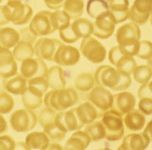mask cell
Here are the masks:
<instances>
[{
	"label": "cell",
	"mask_w": 152,
	"mask_h": 150,
	"mask_svg": "<svg viewBox=\"0 0 152 150\" xmlns=\"http://www.w3.org/2000/svg\"><path fill=\"white\" fill-rule=\"evenodd\" d=\"M97 85L110 89L114 91H123L129 88L132 80L130 75L117 71L109 65L98 66L95 72Z\"/></svg>",
	"instance_id": "cell-1"
},
{
	"label": "cell",
	"mask_w": 152,
	"mask_h": 150,
	"mask_svg": "<svg viewBox=\"0 0 152 150\" xmlns=\"http://www.w3.org/2000/svg\"><path fill=\"white\" fill-rule=\"evenodd\" d=\"M37 120L50 142H59L65 138L67 131L61 123L60 112L46 106L40 111Z\"/></svg>",
	"instance_id": "cell-2"
},
{
	"label": "cell",
	"mask_w": 152,
	"mask_h": 150,
	"mask_svg": "<svg viewBox=\"0 0 152 150\" xmlns=\"http://www.w3.org/2000/svg\"><path fill=\"white\" fill-rule=\"evenodd\" d=\"M79 100V95L73 88L51 89L44 97L45 106L58 112L67 110L76 105Z\"/></svg>",
	"instance_id": "cell-3"
},
{
	"label": "cell",
	"mask_w": 152,
	"mask_h": 150,
	"mask_svg": "<svg viewBox=\"0 0 152 150\" xmlns=\"http://www.w3.org/2000/svg\"><path fill=\"white\" fill-rule=\"evenodd\" d=\"M27 84V88L21 95V100L26 109L35 110L44 102V95L49 88L47 74L28 80Z\"/></svg>",
	"instance_id": "cell-4"
},
{
	"label": "cell",
	"mask_w": 152,
	"mask_h": 150,
	"mask_svg": "<svg viewBox=\"0 0 152 150\" xmlns=\"http://www.w3.org/2000/svg\"><path fill=\"white\" fill-rule=\"evenodd\" d=\"M93 23L85 18H79L58 29L61 40L66 44L75 43L81 38L92 35Z\"/></svg>",
	"instance_id": "cell-5"
},
{
	"label": "cell",
	"mask_w": 152,
	"mask_h": 150,
	"mask_svg": "<svg viewBox=\"0 0 152 150\" xmlns=\"http://www.w3.org/2000/svg\"><path fill=\"white\" fill-rule=\"evenodd\" d=\"M141 38V31L139 26L133 22L126 23L116 30L115 40L119 45L135 56L139 42Z\"/></svg>",
	"instance_id": "cell-6"
},
{
	"label": "cell",
	"mask_w": 152,
	"mask_h": 150,
	"mask_svg": "<svg viewBox=\"0 0 152 150\" xmlns=\"http://www.w3.org/2000/svg\"><path fill=\"white\" fill-rule=\"evenodd\" d=\"M29 27L37 37L51 35L58 30L54 12L46 10L36 13L30 21Z\"/></svg>",
	"instance_id": "cell-7"
},
{
	"label": "cell",
	"mask_w": 152,
	"mask_h": 150,
	"mask_svg": "<svg viewBox=\"0 0 152 150\" xmlns=\"http://www.w3.org/2000/svg\"><path fill=\"white\" fill-rule=\"evenodd\" d=\"M106 131L105 138L109 141H116L124 135V124L123 116L115 111H106L101 118Z\"/></svg>",
	"instance_id": "cell-8"
},
{
	"label": "cell",
	"mask_w": 152,
	"mask_h": 150,
	"mask_svg": "<svg viewBox=\"0 0 152 150\" xmlns=\"http://www.w3.org/2000/svg\"><path fill=\"white\" fill-rule=\"evenodd\" d=\"M108 59L116 70L127 74H133L137 67L134 57L120 45L112 47L109 52Z\"/></svg>",
	"instance_id": "cell-9"
},
{
	"label": "cell",
	"mask_w": 152,
	"mask_h": 150,
	"mask_svg": "<svg viewBox=\"0 0 152 150\" xmlns=\"http://www.w3.org/2000/svg\"><path fill=\"white\" fill-rule=\"evenodd\" d=\"M33 111L26 108L14 111L9 119L12 129L18 133H27L32 130L38 121L37 117Z\"/></svg>",
	"instance_id": "cell-10"
},
{
	"label": "cell",
	"mask_w": 152,
	"mask_h": 150,
	"mask_svg": "<svg viewBox=\"0 0 152 150\" xmlns=\"http://www.w3.org/2000/svg\"><path fill=\"white\" fill-rule=\"evenodd\" d=\"M80 52L84 57L94 64L104 62L107 57V49L104 45L92 36L83 38L80 46Z\"/></svg>",
	"instance_id": "cell-11"
},
{
	"label": "cell",
	"mask_w": 152,
	"mask_h": 150,
	"mask_svg": "<svg viewBox=\"0 0 152 150\" xmlns=\"http://www.w3.org/2000/svg\"><path fill=\"white\" fill-rule=\"evenodd\" d=\"M85 97L93 104L103 114L110 110L113 95L105 87L99 85H96L87 93Z\"/></svg>",
	"instance_id": "cell-12"
},
{
	"label": "cell",
	"mask_w": 152,
	"mask_h": 150,
	"mask_svg": "<svg viewBox=\"0 0 152 150\" xmlns=\"http://www.w3.org/2000/svg\"><path fill=\"white\" fill-rule=\"evenodd\" d=\"M49 68L44 60L39 57L28 58L21 62L20 74L27 80L46 75Z\"/></svg>",
	"instance_id": "cell-13"
},
{
	"label": "cell",
	"mask_w": 152,
	"mask_h": 150,
	"mask_svg": "<svg viewBox=\"0 0 152 150\" xmlns=\"http://www.w3.org/2000/svg\"><path fill=\"white\" fill-rule=\"evenodd\" d=\"M152 12V0H135L129 8L128 19L139 26L148 22Z\"/></svg>",
	"instance_id": "cell-14"
},
{
	"label": "cell",
	"mask_w": 152,
	"mask_h": 150,
	"mask_svg": "<svg viewBox=\"0 0 152 150\" xmlns=\"http://www.w3.org/2000/svg\"><path fill=\"white\" fill-rule=\"evenodd\" d=\"M62 42L55 38L42 37L34 45L35 56L49 62H53L54 56Z\"/></svg>",
	"instance_id": "cell-15"
},
{
	"label": "cell",
	"mask_w": 152,
	"mask_h": 150,
	"mask_svg": "<svg viewBox=\"0 0 152 150\" xmlns=\"http://www.w3.org/2000/svg\"><path fill=\"white\" fill-rule=\"evenodd\" d=\"M80 57V52L77 49L63 43L57 49L53 62L61 66H73L79 62Z\"/></svg>",
	"instance_id": "cell-16"
},
{
	"label": "cell",
	"mask_w": 152,
	"mask_h": 150,
	"mask_svg": "<svg viewBox=\"0 0 152 150\" xmlns=\"http://www.w3.org/2000/svg\"><path fill=\"white\" fill-rule=\"evenodd\" d=\"M11 9L10 22L15 25L23 26L31 21L33 9L28 4L23 2H7Z\"/></svg>",
	"instance_id": "cell-17"
},
{
	"label": "cell",
	"mask_w": 152,
	"mask_h": 150,
	"mask_svg": "<svg viewBox=\"0 0 152 150\" xmlns=\"http://www.w3.org/2000/svg\"><path fill=\"white\" fill-rule=\"evenodd\" d=\"M115 23L113 21L110 12L96 18L93 23L92 35L102 40H106L114 33Z\"/></svg>",
	"instance_id": "cell-18"
},
{
	"label": "cell",
	"mask_w": 152,
	"mask_h": 150,
	"mask_svg": "<svg viewBox=\"0 0 152 150\" xmlns=\"http://www.w3.org/2000/svg\"><path fill=\"white\" fill-rule=\"evenodd\" d=\"M136 105V99L130 92H123L113 95L111 110L115 111L123 116L134 109Z\"/></svg>",
	"instance_id": "cell-19"
},
{
	"label": "cell",
	"mask_w": 152,
	"mask_h": 150,
	"mask_svg": "<svg viewBox=\"0 0 152 150\" xmlns=\"http://www.w3.org/2000/svg\"><path fill=\"white\" fill-rule=\"evenodd\" d=\"M18 64L12 52L0 48V77L5 79L18 73Z\"/></svg>",
	"instance_id": "cell-20"
},
{
	"label": "cell",
	"mask_w": 152,
	"mask_h": 150,
	"mask_svg": "<svg viewBox=\"0 0 152 150\" xmlns=\"http://www.w3.org/2000/svg\"><path fill=\"white\" fill-rule=\"evenodd\" d=\"M150 140L143 133H132L123 138L118 150H143L147 149Z\"/></svg>",
	"instance_id": "cell-21"
},
{
	"label": "cell",
	"mask_w": 152,
	"mask_h": 150,
	"mask_svg": "<svg viewBox=\"0 0 152 150\" xmlns=\"http://www.w3.org/2000/svg\"><path fill=\"white\" fill-rule=\"evenodd\" d=\"M75 109L78 119L83 126L101 118L103 115L94 104L88 100L81 103Z\"/></svg>",
	"instance_id": "cell-22"
},
{
	"label": "cell",
	"mask_w": 152,
	"mask_h": 150,
	"mask_svg": "<svg viewBox=\"0 0 152 150\" xmlns=\"http://www.w3.org/2000/svg\"><path fill=\"white\" fill-rule=\"evenodd\" d=\"M109 3L110 14L116 25L128 19L129 0H112Z\"/></svg>",
	"instance_id": "cell-23"
},
{
	"label": "cell",
	"mask_w": 152,
	"mask_h": 150,
	"mask_svg": "<svg viewBox=\"0 0 152 150\" xmlns=\"http://www.w3.org/2000/svg\"><path fill=\"white\" fill-rule=\"evenodd\" d=\"M27 81L21 74H16L3 79L5 90L14 95H22L27 87Z\"/></svg>",
	"instance_id": "cell-24"
},
{
	"label": "cell",
	"mask_w": 152,
	"mask_h": 150,
	"mask_svg": "<svg viewBox=\"0 0 152 150\" xmlns=\"http://www.w3.org/2000/svg\"><path fill=\"white\" fill-rule=\"evenodd\" d=\"M91 140L84 131L77 130L66 141L64 150H84L89 145Z\"/></svg>",
	"instance_id": "cell-25"
},
{
	"label": "cell",
	"mask_w": 152,
	"mask_h": 150,
	"mask_svg": "<svg viewBox=\"0 0 152 150\" xmlns=\"http://www.w3.org/2000/svg\"><path fill=\"white\" fill-rule=\"evenodd\" d=\"M47 82L49 88L51 89L66 88V79L63 68L58 65L49 68L47 74Z\"/></svg>",
	"instance_id": "cell-26"
},
{
	"label": "cell",
	"mask_w": 152,
	"mask_h": 150,
	"mask_svg": "<svg viewBox=\"0 0 152 150\" xmlns=\"http://www.w3.org/2000/svg\"><path fill=\"white\" fill-rule=\"evenodd\" d=\"M123 120L126 128L132 131L142 130L146 123L145 115L140 110L134 109L124 115Z\"/></svg>",
	"instance_id": "cell-27"
},
{
	"label": "cell",
	"mask_w": 152,
	"mask_h": 150,
	"mask_svg": "<svg viewBox=\"0 0 152 150\" xmlns=\"http://www.w3.org/2000/svg\"><path fill=\"white\" fill-rule=\"evenodd\" d=\"M25 141L28 150H46L49 145L50 140L44 131H36L28 133Z\"/></svg>",
	"instance_id": "cell-28"
},
{
	"label": "cell",
	"mask_w": 152,
	"mask_h": 150,
	"mask_svg": "<svg viewBox=\"0 0 152 150\" xmlns=\"http://www.w3.org/2000/svg\"><path fill=\"white\" fill-rule=\"evenodd\" d=\"M19 42L18 31L10 27L0 28V48L10 49L14 48Z\"/></svg>",
	"instance_id": "cell-29"
},
{
	"label": "cell",
	"mask_w": 152,
	"mask_h": 150,
	"mask_svg": "<svg viewBox=\"0 0 152 150\" xmlns=\"http://www.w3.org/2000/svg\"><path fill=\"white\" fill-rule=\"evenodd\" d=\"M60 118L61 124L67 132L77 131L83 127L78 119L75 107L60 111Z\"/></svg>",
	"instance_id": "cell-30"
},
{
	"label": "cell",
	"mask_w": 152,
	"mask_h": 150,
	"mask_svg": "<svg viewBox=\"0 0 152 150\" xmlns=\"http://www.w3.org/2000/svg\"><path fill=\"white\" fill-rule=\"evenodd\" d=\"M85 9L84 0H65L63 6V11L72 20L80 18Z\"/></svg>",
	"instance_id": "cell-31"
},
{
	"label": "cell",
	"mask_w": 152,
	"mask_h": 150,
	"mask_svg": "<svg viewBox=\"0 0 152 150\" xmlns=\"http://www.w3.org/2000/svg\"><path fill=\"white\" fill-rule=\"evenodd\" d=\"M94 76L88 72H83L77 75L74 81L75 88L81 93H87L95 87Z\"/></svg>",
	"instance_id": "cell-32"
},
{
	"label": "cell",
	"mask_w": 152,
	"mask_h": 150,
	"mask_svg": "<svg viewBox=\"0 0 152 150\" xmlns=\"http://www.w3.org/2000/svg\"><path fill=\"white\" fill-rule=\"evenodd\" d=\"M86 8L88 15L95 19L110 11L109 4L105 0H88Z\"/></svg>",
	"instance_id": "cell-33"
},
{
	"label": "cell",
	"mask_w": 152,
	"mask_h": 150,
	"mask_svg": "<svg viewBox=\"0 0 152 150\" xmlns=\"http://www.w3.org/2000/svg\"><path fill=\"white\" fill-rule=\"evenodd\" d=\"M12 54L15 59L18 62L34 57L35 56L34 45L23 41H20L14 48Z\"/></svg>",
	"instance_id": "cell-34"
},
{
	"label": "cell",
	"mask_w": 152,
	"mask_h": 150,
	"mask_svg": "<svg viewBox=\"0 0 152 150\" xmlns=\"http://www.w3.org/2000/svg\"><path fill=\"white\" fill-rule=\"evenodd\" d=\"M84 130L88 134L92 142L99 141L105 138V129L100 120H95L86 124Z\"/></svg>",
	"instance_id": "cell-35"
},
{
	"label": "cell",
	"mask_w": 152,
	"mask_h": 150,
	"mask_svg": "<svg viewBox=\"0 0 152 150\" xmlns=\"http://www.w3.org/2000/svg\"><path fill=\"white\" fill-rule=\"evenodd\" d=\"M15 107L14 98L7 92H0V114L6 115L11 112Z\"/></svg>",
	"instance_id": "cell-36"
},
{
	"label": "cell",
	"mask_w": 152,
	"mask_h": 150,
	"mask_svg": "<svg viewBox=\"0 0 152 150\" xmlns=\"http://www.w3.org/2000/svg\"><path fill=\"white\" fill-rule=\"evenodd\" d=\"M134 80L140 84H144L149 81L152 76V71L148 66L142 65L137 66L133 73Z\"/></svg>",
	"instance_id": "cell-37"
},
{
	"label": "cell",
	"mask_w": 152,
	"mask_h": 150,
	"mask_svg": "<svg viewBox=\"0 0 152 150\" xmlns=\"http://www.w3.org/2000/svg\"><path fill=\"white\" fill-rule=\"evenodd\" d=\"M135 56L147 60L152 56V43L148 40H142L139 42Z\"/></svg>",
	"instance_id": "cell-38"
},
{
	"label": "cell",
	"mask_w": 152,
	"mask_h": 150,
	"mask_svg": "<svg viewBox=\"0 0 152 150\" xmlns=\"http://www.w3.org/2000/svg\"><path fill=\"white\" fill-rule=\"evenodd\" d=\"M18 32L20 34V41L26 42L33 45L36 43L37 36L32 32L29 26L20 29Z\"/></svg>",
	"instance_id": "cell-39"
},
{
	"label": "cell",
	"mask_w": 152,
	"mask_h": 150,
	"mask_svg": "<svg viewBox=\"0 0 152 150\" xmlns=\"http://www.w3.org/2000/svg\"><path fill=\"white\" fill-rule=\"evenodd\" d=\"M16 142L9 135H0V150H14L16 149Z\"/></svg>",
	"instance_id": "cell-40"
},
{
	"label": "cell",
	"mask_w": 152,
	"mask_h": 150,
	"mask_svg": "<svg viewBox=\"0 0 152 150\" xmlns=\"http://www.w3.org/2000/svg\"><path fill=\"white\" fill-rule=\"evenodd\" d=\"M139 99L148 98L152 100V80L145 83L139 88L138 90Z\"/></svg>",
	"instance_id": "cell-41"
},
{
	"label": "cell",
	"mask_w": 152,
	"mask_h": 150,
	"mask_svg": "<svg viewBox=\"0 0 152 150\" xmlns=\"http://www.w3.org/2000/svg\"><path fill=\"white\" fill-rule=\"evenodd\" d=\"M138 110L145 116L152 114V100L148 98L140 99L139 101Z\"/></svg>",
	"instance_id": "cell-42"
},
{
	"label": "cell",
	"mask_w": 152,
	"mask_h": 150,
	"mask_svg": "<svg viewBox=\"0 0 152 150\" xmlns=\"http://www.w3.org/2000/svg\"><path fill=\"white\" fill-rule=\"evenodd\" d=\"M11 9L6 4L0 6V26L7 25L10 22Z\"/></svg>",
	"instance_id": "cell-43"
},
{
	"label": "cell",
	"mask_w": 152,
	"mask_h": 150,
	"mask_svg": "<svg viewBox=\"0 0 152 150\" xmlns=\"http://www.w3.org/2000/svg\"><path fill=\"white\" fill-rule=\"evenodd\" d=\"M54 13L58 26V29L63 27L66 26L70 23L71 19L63 11L58 9L56 11H55Z\"/></svg>",
	"instance_id": "cell-44"
},
{
	"label": "cell",
	"mask_w": 152,
	"mask_h": 150,
	"mask_svg": "<svg viewBox=\"0 0 152 150\" xmlns=\"http://www.w3.org/2000/svg\"><path fill=\"white\" fill-rule=\"evenodd\" d=\"M65 0H44L46 6L51 9L58 10L63 7Z\"/></svg>",
	"instance_id": "cell-45"
},
{
	"label": "cell",
	"mask_w": 152,
	"mask_h": 150,
	"mask_svg": "<svg viewBox=\"0 0 152 150\" xmlns=\"http://www.w3.org/2000/svg\"><path fill=\"white\" fill-rule=\"evenodd\" d=\"M9 125L4 115L0 114V135H3L8 131Z\"/></svg>",
	"instance_id": "cell-46"
},
{
	"label": "cell",
	"mask_w": 152,
	"mask_h": 150,
	"mask_svg": "<svg viewBox=\"0 0 152 150\" xmlns=\"http://www.w3.org/2000/svg\"><path fill=\"white\" fill-rule=\"evenodd\" d=\"M143 133L147 136L151 141H152V119L149 121L144 128Z\"/></svg>",
	"instance_id": "cell-47"
},
{
	"label": "cell",
	"mask_w": 152,
	"mask_h": 150,
	"mask_svg": "<svg viewBox=\"0 0 152 150\" xmlns=\"http://www.w3.org/2000/svg\"><path fill=\"white\" fill-rule=\"evenodd\" d=\"M47 150H64V147L58 142H50Z\"/></svg>",
	"instance_id": "cell-48"
},
{
	"label": "cell",
	"mask_w": 152,
	"mask_h": 150,
	"mask_svg": "<svg viewBox=\"0 0 152 150\" xmlns=\"http://www.w3.org/2000/svg\"><path fill=\"white\" fill-rule=\"evenodd\" d=\"M15 150H28V148L25 141H18L16 142Z\"/></svg>",
	"instance_id": "cell-49"
},
{
	"label": "cell",
	"mask_w": 152,
	"mask_h": 150,
	"mask_svg": "<svg viewBox=\"0 0 152 150\" xmlns=\"http://www.w3.org/2000/svg\"><path fill=\"white\" fill-rule=\"evenodd\" d=\"M147 66L150 68L152 71V56L151 58H149L148 59H147Z\"/></svg>",
	"instance_id": "cell-50"
},
{
	"label": "cell",
	"mask_w": 152,
	"mask_h": 150,
	"mask_svg": "<svg viewBox=\"0 0 152 150\" xmlns=\"http://www.w3.org/2000/svg\"><path fill=\"white\" fill-rule=\"evenodd\" d=\"M7 1H12V2H22L23 0H8Z\"/></svg>",
	"instance_id": "cell-51"
},
{
	"label": "cell",
	"mask_w": 152,
	"mask_h": 150,
	"mask_svg": "<svg viewBox=\"0 0 152 150\" xmlns=\"http://www.w3.org/2000/svg\"><path fill=\"white\" fill-rule=\"evenodd\" d=\"M150 22H151V24L152 26V12L151 14V16H150Z\"/></svg>",
	"instance_id": "cell-52"
},
{
	"label": "cell",
	"mask_w": 152,
	"mask_h": 150,
	"mask_svg": "<svg viewBox=\"0 0 152 150\" xmlns=\"http://www.w3.org/2000/svg\"><path fill=\"white\" fill-rule=\"evenodd\" d=\"M105 1H109V2L111 1H112V0H105Z\"/></svg>",
	"instance_id": "cell-53"
},
{
	"label": "cell",
	"mask_w": 152,
	"mask_h": 150,
	"mask_svg": "<svg viewBox=\"0 0 152 150\" xmlns=\"http://www.w3.org/2000/svg\"><path fill=\"white\" fill-rule=\"evenodd\" d=\"M2 1H3V0H0V4H1V3L2 2Z\"/></svg>",
	"instance_id": "cell-54"
}]
</instances>
